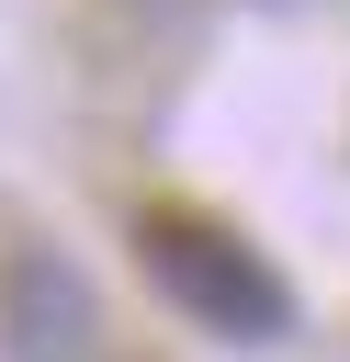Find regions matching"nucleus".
<instances>
[{"label": "nucleus", "instance_id": "obj_2", "mask_svg": "<svg viewBox=\"0 0 350 362\" xmlns=\"http://www.w3.org/2000/svg\"><path fill=\"white\" fill-rule=\"evenodd\" d=\"M90 339H102L90 272H68L56 249H11V272H0V351L11 362H90Z\"/></svg>", "mask_w": 350, "mask_h": 362}, {"label": "nucleus", "instance_id": "obj_1", "mask_svg": "<svg viewBox=\"0 0 350 362\" xmlns=\"http://www.w3.org/2000/svg\"><path fill=\"white\" fill-rule=\"evenodd\" d=\"M135 260H147L158 305H181V317L215 328V339H282V328H294V283H282L226 215L147 204V215H135Z\"/></svg>", "mask_w": 350, "mask_h": 362}]
</instances>
